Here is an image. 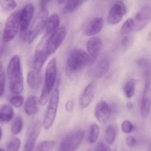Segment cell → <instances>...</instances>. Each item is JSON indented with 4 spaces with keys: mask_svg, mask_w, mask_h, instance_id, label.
I'll use <instances>...</instances> for the list:
<instances>
[{
    "mask_svg": "<svg viewBox=\"0 0 151 151\" xmlns=\"http://www.w3.org/2000/svg\"><path fill=\"white\" fill-rule=\"evenodd\" d=\"M10 90L15 95L20 94L24 91V78L22 70L21 59L16 55L10 60L7 68Z\"/></svg>",
    "mask_w": 151,
    "mask_h": 151,
    "instance_id": "cell-1",
    "label": "cell"
},
{
    "mask_svg": "<svg viewBox=\"0 0 151 151\" xmlns=\"http://www.w3.org/2000/svg\"><path fill=\"white\" fill-rule=\"evenodd\" d=\"M93 62L88 53L82 49H75L69 55L65 65V73L70 77L86 67L92 66Z\"/></svg>",
    "mask_w": 151,
    "mask_h": 151,
    "instance_id": "cell-2",
    "label": "cell"
},
{
    "mask_svg": "<svg viewBox=\"0 0 151 151\" xmlns=\"http://www.w3.org/2000/svg\"><path fill=\"white\" fill-rule=\"evenodd\" d=\"M57 79V59L53 57L47 64L45 74V82L43 85L39 102L40 105H45L49 101Z\"/></svg>",
    "mask_w": 151,
    "mask_h": 151,
    "instance_id": "cell-3",
    "label": "cell"
},
{
    "mask_svg": "<svg viewBox=\"0 0 151 151\" xmlns=\"http://www.w3.org/2000/svg\"><path fill=\"white\" fill-rule=\"evenodd\" d=\"M59 99H60V93H59V88H54L49 99L47 110L43 119L42 125L45 130H49L54 123L59 108Z\"/></svg>",
    "mask_w": 151,
    "mask_h": 151,
    "instance_id": "cell-4",
    "label": "cell"
},
{
    "mask_svg": "<svg viewBox=\"0 0 151 151\" xmlns=\"http://www.w3.org/2000/svg\"><path fill=\"white\" fill-rule=\"evenodd\" d=\"M49 17V13L47 9H40L37 15L35 17L31 26L27 33V42L31 44L36 40L39 35L45 28L46 23Z\"/></svg>",
    "mask_w": 151,
    "mask_h": 151,
    "instance_id": "cell-5",
    "label": "cell"
},
{
    "mask_svg": "<svg viewBox=\"0 0 151 151\" xmlns=\"http://www.w3.org/2000/svg\"><path fill=\"white\" fill-rule=\"evenodd\" d=\"M145 71L146 79L141 101V115L143 118L148 116L151 110V62L148 63Z\"/></svg>",
    "mask_w": 151,
    "mask_h": 151,
    "instance_id": "cell-6",
    "label": "cell"
},
{
    "mask_svg": "<svg viewBox=\"0 0 151 151\" xmlns=\"http://www.w3.org/2000/svg\"><path fill=\"white\" fill-rule=\"evenodd\" d=\"M21 10L15 11L7 19L2 33V40L5 43L12 41L19 29V17Z\"/></svg>",
    "mask_w": 151,
    "mask_h": 151,
    "instance_id": "cell-7",
    "label": "cell"
},
{
    "mask_svg": "<svg viewBox=\"0 0 151 151\" xmlns=\"http://www.w3.org/2000/svg\"><path fill=\"white\" fill-rule=\"evenodd\" d=\"M85 137V132L77 130L67 135L61 142L59 151H76Z\"/></svg>",
    "mask_w": 151,
    "mask_h": 151,
    "instance_id": "cell-8",
    "label": "cell"
},
{
    "mask_svg": "<svg viewBox=\"0 0 151 151\" xmlns=\"http://www.w3.org/2000/svg\"><path fill=\"white\" fill-rule=\"evenodd\" d=\"M67 36L65 27H59L54 32L49 35L46 40V48L50 55L54 53L59 48Z\"/></svg>",
    "mask_w": 151,
    "mask_h": 151,
    "instance_id": "cell-9",
    "label": "cell"
},
{
    "mask_svg": "<svg viewBox=\"0 0 151 151\" xmlns=\"http://www.w3.org/2000/svg\"><path fill=\"white\" fill-rule=\"evenodd\" d=\"M127 14V8L122 1L119 0L113 4L109 11L107 16V22L110 24H117L123 19Z\"/></svg>",
    "mask_w": 151,
    "mask_h": 151,
    "instance_id": "cell-10",
    "label": "cell"
},
{
    "mask_svg": "<svg viewBox=\"0 0 151 151\" xmlns=\"http://www.w3.org/2000/svg\"><path fill=\"white\" fill-rule=\"evenodd\" d=\"M50 54L47 52L46 48V40L43 39L36 48L34 55V62H33V67H34V70L36 72L40 73L41 69L42 68L43 65L47 58L49 57Z\"/></svg>",
    "mask_w": 151,
    "mask_h": 151,
    "instance_id": "cell-11",
    "label": "cell"
},
{
    "mask_svg": "<svg viewBox=\"0 0 151 151\" xmlns=\"http://www.w3.org/2000/svg\"><path fill=\"white\" fill-rule=\"evenodd\" d=\"M35 7L32 3H28L21 10L19 17V30L22 33H24L29 28L30 22L33 18Z\"/></svg>",
    "mask_w": 151,
    "mask_h": 151,
    "instance_id": "cell-12",
    "label": "cell"
},
{
    "mask_svg": "<svg viewBox=\"0 0 151 151\" xmlns=\"http://www.w3.org/2000/svg\"><path fill=\"white\" fill-rule=\"evenodd\" d=\"M112 112L113 110H112L111 106L107 101L101 100L96 104L94 115L99 122L101 124H105L110 119Z\"/></svg>",
    "mask_w": 151,
    "mask_h": 151,
    "instance_id": "cell-13",
    "label": "cell"
},
{
    "mask_svg": "<svg viewBox=\"0 0 151 151\" xmlns=\"http://www.w3.org/2000/svg\"><path fill=\"white\" fill-rule=\"evenodd\" d=\"M42 123L37 121L30 126L22 151H33L36 142L41 133Z\"/></svg>",
    "mask_w": 151,
    "mask_h": 151,
    "instance_id": "cell-14",
    "label": "cell"
},
{
    "mask_svg": "<svg viewBox=\"0 0 151 151\" xmlns=\"http://www.w3.org/2000/svg\"><path fill=\"white\" fill-rule=\"evenodd\" d=\"M151 20V8L150 7H143L133 18L134 31L138 32L143 30L149 24Z\"/></svg>",
    "mask_w": 151,
    "mask_h": 151,
    "instance_id": "cell-15",
    "label": "cell"
},
{
    "mask_svg": "<svg viewBox=\"0 0 151 151\" xmlns=\"http://www.w3.org/2000/svg\"><path fill=\"white\" fill-rule=\"evenodd\" d=\"M102 48V41L98 36H92L87 43V53L94 62L99 57Z\"/></svg>",
    "mask_w": 151,
    "mask_h": 151,
    "instance_id": "cell-16",
    "label": "cell"
},
{
    "mask_svg": "<svg viewBox=\"0 0 151 151\" xmlns=\"http://www.w3.org/2000/svg\"><path fill=\"white\" fill-rule=\"evenodd\" d=\"M96 86L93 82L88 84L84 89L79 100V105L82 109L87 108L91 104L95 96Z\"/></svg>",
    "mask_w": 151,
    "mask_h": 151,
    "instance_id": "cell-17",
    "label": "cell"
},
{
    "mask_svg": "<svg viewBox=\"0 0 151 151\" xmlns=\"http://www.w3.org/2000/svg\"><path fill=\"white\" fill-rule=\"evenodd\" d=\"M104 19L101 17H94L93 18L85 29V34L88 36H95L99 34L104 27Z\"/></svg>",
    "mask_w": 151,
    "mask_h": 151,
    "instance_id": "cell-18",
    "label": "cell"
},
{
    "mask_svg": "<svg viewBox=\"0 0 151 151\" xmlns=\"http://www.w3.org/2000/svg\"><path fill=\"white\" fill-rule=\"evenodd\" d=\"M109 68H110V62H109L108 59L104 58L95 65L92 70L91 75L93 77L96 78V79H100L107 74L109 70Z\"/></svg>",
    "mask_w": 151,
    "mask_h": 151,
    "instance_id": "cell-19",
    "label": "cell"
},
{
    "mask_svg": "<svg viewBox=\"0 0 151 151\" xmlns=\"http://www.w3.org/2000/svg\"><path fill=\"white\" fill-rule=\"evenodd\" d=\"M39 99L36 96H30L26 99L24 105V110L25 113L28 116H33L38 112V104Z\"/></svg>",
    "mask_w": 151,
    "mask_h": 151,
    "instance_id": "cell-20",
    "label": "cell"
},
{
    "mask_svg": "<svg viewBox=\"0 0 151 151\" xmlns=\"http://www.w3.org/2000/svg\"><path fill=\"white\" fill-rule=\"evenodd\" d=\"M60 24V17L57 14H53L47 19L45 26L46 36H49L57 28L59 27Z\"/></svg>",
    "mask_w": 151,
    "mask_h": 151,
    "instance_id": "cell-21",
    "label": "cell"
},
{
    "mask_svg": "<svg viewBox=\"0 0 151 151\" xmlns=\"http://www.w3.org/2000/svg\"><path fill=\"white\" fill-rule=\"evenodd\" d=\"M14 116V110L12 106L9 104H4L0 108V122L8 123L13 119Z\"/></svg>",
    "mask_w": 151,
    "mask_h": 151,
    "instance_id": "cell-22",
    "label": "cell"
},
{
    "mask_svg": "<svg viewBox=\"0 0 151 151\" xmlns=\"http://www.w3.org/2000/svg\"><path fill=\"white\" fill-rule=\"evenodd\" d=\"M137 80L135 79H130L125 82L123 86V91L127 98L130 99L135 95Z\"/></svg>",
    "mask_w": 151,
    "mask_h": 151,
    "instance_id": "cell-23",
    "label": "cell"
},
{
    "mask_svg": "<svg viewBox=\"0 0 151 151\" xmlns=\"http://www.w3.org/2000/svg\"><path fill=\"white\" fill-rule=\"evenodd\" d=\"M27 83L31 89H36L40 85V73L35 70H30L27 73Z\"/></svg>",
    "mask_w": 151,
    "mask_h": 151,
    "instance_id": "cell-24",
    "label": "cell"
},
{
    "mask_svg": "<svg viewBox=\"0 0 151 151\" xmlns=\"http://www.w3.org/2000/svg\"><path fill=\"white\" fill-rule=\"evenodd\" d=\"M100 129L98 124L96 123H93L89 128V132H88V142L90 144H94L97 142L99 136Z\"/></svg>",
    "mask_w": 151,
    "mask_h": 151,
    "instance_id": "cell-25",
    "label": "cell"
},
{
    "mask_svg": "<svg viewBox=\"0 0 151 151\" xmlns=\"http://www.w3.org/2000/svg\"><path fill=\"white\" fill-rule=\"evenodd\" d=\"M116 137V127L113 125L107 126L105 130V135H104V139L107 145H111L114 143Z\"/></svg>",
    "mask_w": 151,
    "mask_h": 151,
    "instance_id": "cell-26",
    "label": "cell"
},
{
    "mask_svg": "<svg viewBox=\"0 0 151 151\" xmlns=\"http://www.w3.org/2000/svg\"><path fill=\"white\" fill-rule=\"evenodd\" d=\"M88 1V0H68L65 7V11L66 13L74 12L81 5Z\"/></svg>",
    "mask_w": 151,
    "mask_h": 151,
    "instance_id": "cell-27",
    "label": "cell"
},
{
    "mask_svg": "<svg viewBox=\"0 0 151 151\" xmlns=\"http://www.w3.org/2000/svg\"><path fill=\"white\" fill-rule=\"evenodd\" d=\"M56 147V142L52 140H45L40 142L34 151H53Z\"/></svg>",
    "mask_w": 151,
    "mask_h": 151,
    "instance_id": "cell-28",
    "label": "cell"
},
{
    "mask_svg": "<svg viewBox=\"0 0 151 151\" xmlns=\"http://www.w3.org/2000/svg\"><path fill=\"white\" fill-rule=\"evenodd\" d=\"M133 30H134V21L133 18H129L122 24L120 33L122 36H126L130 34Z\"/></svg>",
    "mask_w": 151,
    "mask_h": 151,
    "instance_id": "cell-29",
    "label": "cell"
},
{
    "mask_svg": "<svg viewBox=\"0 0 151 151\" xmlns=\"http://www.w3.org/2000/svg\"><path fill=\"white\" fill-rule=\"evenodd\" d=\"M23 128V120L20 116L16 117L11 124V133L14 135H18L21 133Z\"/></svg>",
    "mask_w": 151,
    "mask_h": 151,
    "instance_id": "cell-30",
    "label": "cell"
},
{
    "mask_svg": "<svg viewBox=\"0 0 151 151\" xmlns=\"http://www.w3.org/2000/svg\"><path fill=\"white\" fill-rule=\"evenodd\" d=\"M0 6L5 11H11L17 8V3L16 0H0Z\"/></svg>",
    "mask_w": 151,
    "mask_h": 151,
    "instance_id": "cell-31",
    "label": "cell"
},
{
    "mask_svg": "<svg viewBox=\"0 0 151 151\" xmlns=\"http://www.w3.org/2000/svg\"><path fill=\"white\" fill-rule=\"evenodd\" d=\"M21 147V141L19 138H14L7 145L6 151H19Z\"/></svg>",
    "mask_w": 151,
    "mask_h": 151,
    "instance_id": "cell-32",
    "label": "cell"
},
{
    "mask_svg": "<svg viewBox=\"0 0 151 151\" xmlns=\"http://www.w3.org/2000/svg\"><path fill=\"white\" fill-rule=\"evenodd\" d=\"M10 103L14 107L19 108L24 104V96L20 95V94H17V95L11 97V99H10Z\"/></svg>",
    "mask_w": 151,
    "mask_h": 151,
    "instance_id": "cell-33",
    "label": "cell"
},
{
    "mask_svg": "<svg viewBox=\"0 0 151 151\" xmlns=\"http://www.w3.org/2000/svg\"><path fill=\"white\" fill-rule=\"evenodd\" d=\"M121 129L122 130L123 133H126V134H130L133 132V129H134V126H133V123L129 120H124L122 122L121 124Z\"/></svg>",
    "mask_w": 151,
    "mask_h": 151,
    "instance_id": "cell-34",
    "label": "cell"
},
{
    "mask_svg": "<svg viewBox=\"0 0 151 151\" xmlns=\"http://www.w3.org/2000/svg\"><path fill=\"white\" fill-rule=\"evenodd\" d=\"M133 42V37L130 35H126L123 37L121 41V46L122 47H125L126 49L128 48L132 45Z\"/></svg>",
    "mask_w": 151,
    "mask_h": 151,
    "instance_id": "cell-35",
    "label": "cell"
},
{
    "mask_svg": "<svg viewBox=\"0 0 151 151\" xmlns=\"http://www.w3.org/2000/svg\"><path fill=\"white\" fill-rule=\"evenodd\" d=\"M5 80H6V75L5 73L2 71L0 73V97H2L5 93Z\"/></svg>",
    "mask_w": 151,
    "mask_h": 151,
    "instance_id": "cell-36",
    "label": "cell"
},
{
    "mask_svg": "<svg viewBox=\"0 0 151 151\" xmlns=\"http://www.w3.org/2000/svg\"><path fill=\"white\" fill-rule=\"evenodd\" d=\"M126 145L129 147H133L136 145L137 144V140L136 138L133 136H128L126 138Z\"/></svg>",
    "mask_w": 151,
    "mask_h": 151,
    "instance_id": "cell-37",
    "label": "cell"
},
{
    "mask_svg": "<svg viewBox=\"0 0 151 151\" xmlns=\"http://www.w3.org/2000/svg\"><path fill=\"white\" fill-rule=\"evenodd\" d=\"M95 151H111L108 145L104 142H99L96 147Z\"/></svg>",
    "mask_w": 151,
    "mask_h": 151,
    "instance_id": "cell-38",
    "label": "cell"
},
{
    "mask_svg": "<svg viewBox=\"0 0 151 151\" xmlns=\"http://www.w3.org/2000/svg\"><path fill=\"white\" fill-rule=\"evenodd\" d=\"M74 101L72 99H70L67 101L66 104H65V109L68 112H71L73 111L74 108Z\"/></svg>",
    "mask_w": 151,
    "mask_h": 151,
    "instance_id": "cell-39",
    "label": "cell"
},
{
    "mask_svg": "<svg viewBox=\"0 0 151 151\" xmlns=\"http://www.w3.org/2000/svg\"><path fill=\"white\" fill-rule=\"evenodd\" d=\"M52 2V0H40V9H47L49 4Z\"/></svg>",
    "mask_w": 151,
    "mask_h": 151,
    "instance_id": "cell-40",
    "label": "cell"
},
{
    "mask_svg": "<svg viewBox=\"0 0 151 151\" xmlns=\"http://www.w3.org/2000/svg\"><path fill=\"white\" fill-rule=\"evenodd\" d=\"M127 107L128 109H132L133 107V104L131 101H129V102L127 103Z\"/></svg>",
    "mask_w": 151,
    "mask_h": 151,
    "instance_id": "cell-41",
    "label": "cell"
},
{
    "mask_svg": "<svg viewBox=\"0 0 151 151\" xmlns=\"http://www.w3.org/2000/svg\"><path fill=\"white\" fill-rule=\"evenodd\" d=\"M57 1H58V3H59V5H62V4H63L66 0H57Z\"/></svg>",
    "mask_w": 151,
    "mask_h": 151,
    "instance_id": "cell-42",
    "label": "cell"
},
{
    "mask_svg": "<svg viewBox=\"0 0 151 151\" xmlns=\"http://www.w3.org/2000/svg\"><path fill=\"white\" fill-rule=\"evenodd\" d=\"M147 40H149V41H151V30L149 32V33H148V36H147Z\"/></svg>",
    "mask_w": 151,
    "mask_h": 151,
    "instance_id": "cell-43",
    "label": "cell"
},
{
    "mask_svg": "<svg viewBox=\"0 0 151 151\" xmlns=\"http://www.w3.org/2000/svg\"><path fill=\"white\" fill-rule=\"evenodd\" d=\"M2 68H3V65L1 62H0V73L2 72Z\"/></svg>",
    "mask_w": 151,
    "mask_h": 151,
    "instance_id": "cell-44",
    "label": "cell"
},
{
    "mask_svg": "<svg viewBox=\"0 0 151 151\" xmlns=\"http://www.w3.org/2000/svg\"><path fill=\"white\" fill-rule=\"evenodd\" d=\"M2 128H1V127H0V140L2 139Z\"/></svg>",
    "mask_w": 151,
    "mask_h": 151,
    "instance_id": "cell-45",
    "label": "cell"
},
{
    "mask_svg": "<svg viewBox=\"0 0 151 151\" xmlns=\"http://www.w3.org/2000/svg\"><path fill=\"white\" fill-rule=\"evenodd\" d=\"M147 151H151V143L149 144V145H148Z\"/></svg>",
    "mask_w": 151,
    "mask_h": 151,
    "instance_id": "cell-46",
    "label": "cell"
},
{
    "mask_svg": "<svg viewBox=\"0 0 151 151\" xmlns=\"http://www.w3.org/2000/svg\"><path fill=\"white\" fill-rule=\"evenodd\" d=\"M2 24L0 22V34H1V32H2Z\"/></svg>",
    "mask_w": 151,
    "mask_h": 151,
    "instance_id": "cell-47",
    "label": "cell"
},
{
    "mask_svg": "<svg viewBox=\"0 0 151 151\" xmlns=\"http://www.w3.org/2000/svg\"><path fill=\"white\" fill-rule=\"evenodd\" d=\"M0 151H5V150L4 149H2V148H0Z\"/></svg>",
    "mask_w": 151,
    "mask_h": 151,
    "instance_id": "cell-48",
    "label": "cell"
}]
</instances>
